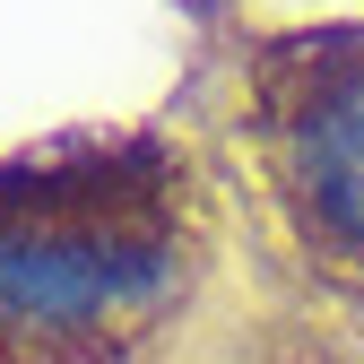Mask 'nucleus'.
I'll return each instance as SVG.
<instances>
[{
    "instance_id": "obj_1",
    "label": "nucleus",
    "mask_w": 364,
    "mask_h": 364,
    "mask_svg": "<svg viewBox=\"0 0 364 364\" xmlns=\"http://www.w3.org/2000/svg\"><path fill=\"white\" fill-rule=\"evenodd\" d=\"M321 295L173 122L0 156V364H287Z\"/></svg>"
},
{
    "instance_id": "obj_2",
    "label": "nucleus",
    "mask_w": 364,
    "mask_h": 364,
    "mask_svg": "<svg viewBox=\"0 0 364 364\" xmlns=\"http://www.w3.org/2000/svg\"><path fill=\"white\" fill-rule=\"evenodd\" d=\"M217 148L243 165V200L330 295H364V18L243 26L208 53Z\"/></svg>"
}]
</instances>
